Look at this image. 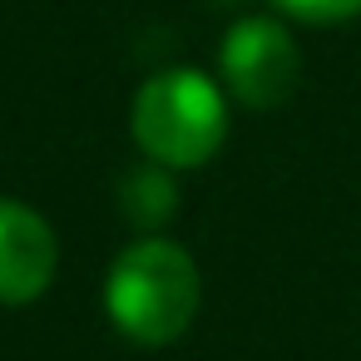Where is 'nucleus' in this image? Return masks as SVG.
Listing matches in <instances>:
<instances>
[{"instance_id": "nucleus-6", "label": "nucleus", "mask_w": 361, "mask_h": 361, "mask_svg": "<svg viewBox=\"0 0 361 361\" xmlns=\"http://www.w3.org/2000/svg\"><path fill=\"white\" fill-rule=\"evenodd\" d=\"M287 20H307V25H341L351 16H361V0H272Z\"/></svg>"}, {"instance_id": "nucleus-2", "label": "nucleus", "mask_w": 361, "mask_h": 361, "mask_svg": "<svg viewBox=\"0 0 361 361\" xmlns=\"http://www.w3.org/2000/svg\"><path fill=\"white\" fill-rule=\"evenodd\" d=\"M134 144L164 169H198L228 139V90L203 70H159L139 85L129 114Z\"/></svg>"}, {"instance_id": "nucleus-4", "label": "nucleus", "mask_w": 361, "mask_h": 361, "mask_svg": "<svg viewBox=\"0 0 361 361\" xmlns=\"http://www.w3.org/2000/svg\"><path fill=\"white\" fill-rule=\"evenodd\" d=\"M55 267H60L55 228L35 208L0 198V307H25L45 297Z\"/></svg>"}, {"instance_id": "nucleus-3", "label": "nucleus", "mask_w": 361, "mask_h": 361, "mask_svg": "<svg viewBox=\"0 0 361 361\" xmlns=\"http://www.w3.org/2000/svg\"><path fill=\"white\" fill-rule=\"evenodd\" d=\"M302 80V50L272 16H238L218 45V85L243 109H277Z\"/></svg>"}, {"instance_id": "nucleus-7", "label": "nucleus", "mask_w": 361, "mask_h": 361, "mask_svg": "<svg viewBox=\"0 0 361 361\" xmlns=\"http://www.w3.org/2000/svg\"><path fill=\"white\" fill-rule=\"evenodd\" d=\"M208 6H218V11H243L247 0H208Z\"/></svg>"}, {"instance_id": "nucleus-5", "label": "nucleus", "mask_w": 361, "mask_h": 361, "mask_svg": "<svg viewBox=\"0 0 361 361\" xmlns=\"http://www.w3.org/2000/svg\"><path fill=\"white\" fill-rule=\"evenodd\" d=\"M114 203L124 213V223L139 233V238H154L169 228L173 208H178V183H173V169L154 164V159H134L124 173H119V188H114Z\"/></svg>"}, {"instance_id": "nucleus-1", "label": "nucleus", "mask_w": 361, "mask_h": 361, "mask_svg": "<svg viewBox=\"0 0 361 361\" xmlns=\"http://www.w3.org/2000/svg\"><path fill=\"white\" fill-rule=\"evenodd\" d=\"M203 302V277L188 247L173 238H134L104 272V317L134 346H169L178 341Z\"/></svg>"}]
</instances>
